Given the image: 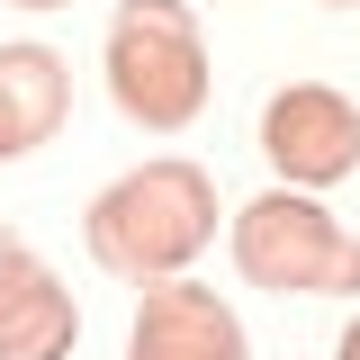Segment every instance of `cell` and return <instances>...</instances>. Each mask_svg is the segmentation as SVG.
Returning <instances> with one entry per match:
<instances>
[{
  "label": "cell",
  "instance_id": "cell-10",
  "mask_svg": "<svg viewBox=\"0 0 360 360\" xmlns=\"http://www.w3.org/2000/svg\"><path fill=\"white\" fill-rule=\"evenodd\" d=\"M18 9H72V0H18Z\"/></svg>",
  "mask_w": 360,
  "mask_h": 360
},
{
  "label": "cell",
  "instance_id": "cell-1",
  "mask_svg": "<svg viewBox=\"0 0 360 360\" xmlns=\"http://www.w3.org/2000/svg\"><path fill=\"white\" fill-rule=\"evenodd\" d=\"M82 243H90V262L117 270V279H144V288L153 279H180L217 243V180L198 162H180V153H153V162L117 172L90 198Z\"/></svg>",
  "mask_w": 360,
  "mask_h": 360
},
{
  "label": "cell",
  "instance_id": "cell-7",
  "mask_svg": "<svg viewBox=\"0 0 360 360\" xmlns=\"http://www.w3.org/2000/svg\"><path fill=\"white\" fill-rule=\"evenodd\" d=\"M63 108H72V72H63V54H54V45H0V162L54 144Z\"/></svg>",
  "mask_w": 360,
  "mask_h": 360
},
{
  "label": "cell",
  "instance_id": "cell-3",
  "mask_svg": "<svg viewBox=\"0 0 360 360\" xmlns=\"http://www.w3.org/2000/svg\"><path fill=\"white\" fill-rule=\"evenodd\" d=\"M234 270L270 297H360V234H342L307 189H262L234 207Z\"/></svg>",
  "mask_w": 360,
  "mask_h": 360
},
{
  "label": "cell",
  "instance_id": "cell-11",
  "mask_svg": "<svg viewBox=\"0 0 360 360\" xmlns=\"http://www.w3.org/2000/svg\"><path fill=\"white\" fill-rule=\"evenodd\" d=\"M324 9H360V0H324Z\"/></svg>",
  "mask_w": 360,
  "mask_h": 360
},
{
  "label": "cell",
  "instance_id": "cell-4",
  "mask_svg": "<svg viewBox=\"0 0 360 360\" xmlns=\"http://www.w3.org/2000/svg\"><path fill=\"white\" fill-rule=\"evenodd\" d=\"M262 153L288 189L315 198V189L360 172V108L333 82H288V90H270V108H262Z\"/></svg>",
  "mask_w": 360,
  "mask_h": 360
},
{
  "label": "cell",
  "instance_id": "cell-2",
  "mask_svg": "<svg viewBox=\"0 0 360 360\" xmlns=\"http://www.w3.org/2000/svg\"><path fill=\"white\" fill-rule=\"evenodd\" d=\"M99 63H108L117 117L144 135H180L207 108V37H198L189 0H117Z\"/></svg>",
  "mask_w": 360,
  "mask_h": 360
},
{
  "label": "cell",
  "instance_id": "cell-5",
  "mask_svg": "<svg viewBox=\"0 0 360 360\" xmlns=\"http://www.w3.org/2000/svg\"><path fill=\"white\" fill-rule=\"evenodd\" d=\"M127 360H252L243 315L198 279H153L127 324Z\"/></svg>",
  "mask_w": 360,
  "mask_h": 360
},
{
  "label": "cell",
  "instance_id": "cell-6",
  "mask_svg": "<svg viewBox=\"0 0 360 360\" xmlns=\"http://www.w3.org/2000/svg\"><path fill=\"white\" fill-rule=\"evenodd\" d=\"M72 342H82L72 288H63L37 252H18V262L0 270V360H63Z\"/></svg>",
  "mask_w": 360,
  "mask_h": 360
},
{
  "label": "cell",
  "instance_id": "cell-8",
  "mask_svg": "<svg viewBox=\"0 0 360 360\" xmlns=\"http://www.w3.org/2000/svg\"><path fill=\"white\" fill-rule=\"evenodd\" d=\"M333 360H360V315L342 324V342H333Z\"/></svg>",
  "mask_w": 360,
  "mask_h": 360
},
{
  "label": "cell",
  "instance_id": "cell-9",
  "mask_svg": "<svg viewBox=\"0 0 360 360\" xmlns=\"http://www.w3.org/2000/svg\"><path fill=\"white\" fill-rule=\"evenodd\" d=\"M18 252H27V243H18V234H9V225H0V270H9V262H18Z\"/></svg>",
  "mask_w": 360,
  "mask_h": 360
}]
</instances>
